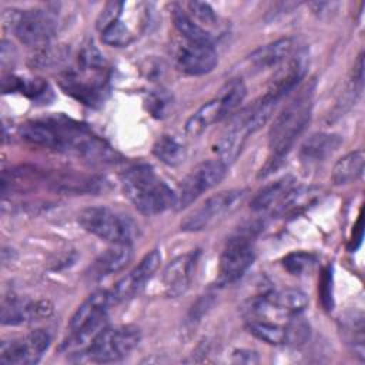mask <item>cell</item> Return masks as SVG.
I'll list each match as a JSON object with an SVG mask.
<instances>
[{"label": "cell", "instance_id": "6da1fadb", "mask_svg": "<svg viewBox=\"0 0 365 365\" xmlns=\"http://www.w3.org/2000/svg\"><path fill=\"white\" fill-rule=\"evenodd\" d=\"M20 135L30 144L70 153L88 160L110 158V147L88 128L67 118L29 121L20 127Z\"/></svg>", "mask_w": 365, "mask_h": 365}, {"label": "cell", "instance_id": "7a4b0ae2", "mask_svg": "<svg viewBox=\"0 0 365 365\" xmlns=\"http://www.w3.org/2000/svg\"><path fill=\"white\" fill-rule=\"evenodd\" d=\"M311 110L312 87H307L274 118L268 131L269 155L261 168L259 177H265L279 167L284 157L292 148L295 140L308 124Z\"/></svg>", "mask_w": 365, "mask_h": 365}, {"label": "cell", "instance_id": "3957f363", "mask_svg": "<svg viewBox=\"0 0 365 365\" xmlns=\"http://www.w3.org/2000/svg\"><path fill=\"white\" fill-rule=\"evenodd\" d=\"M121 184L125 197L144 215H157L177 207V192L147 164H137L125 170Z\"/></svg>", "mask_w": 365, "mask_h": 365}, {"label": "cell", "instance_id": "277c9868", "mask_svg": "<svg viewBox=\"0 0 365 365\" xmlns=\"http://www.w3.org/2000/svg\"><path fill=\"white\" fill-rule=\"evenodd\" d=\"M114 304L113 295L107 289L88 295L70 319L68 338L63 348H67L71 354H81L107 327V311Z\"/></svg>", "mask_w": 365, "mask_h": 365}, {"label": "cell", "instance_id": "5b68a950", "mask_svg": "<svg viewBox=\"0 0 365 365\" xmlns=\"http://www.w3.org/2000/svg\"><path fill=\"white\" fill-rule=\"evenodd\" d=\"M80 225L90 234L111 244H131L137 225L127 215L108 207H87L78 214Z\"/></svg>", "mask_w": 365, "mask_h": 365}, {"label": "cell", "instance_id": "8992f818", "mask_svg": "<svg viewBox=\"0 0 365 365\" xmlns=\"http://www.w3.org/2000/svg\"><path fill=\"white\" fill-rule=\"evenodd\" d=\"M141 331L135 325L106 327L81 352L91 362H115L127 356L140 342Z\"/></svg>", "mask_w": 365, "mask_h": 365}, {"label": "cell", "instance_id": "52a82bcc", "mask_svg": "<svg viewBox=\"0 0 365 365\" xmlns=\"http://www.w3.org/2000/svg\"><path fill=\"white\" fill-rule=\"evenodd\" d=\"M7 26L13 30L14 36L26 46L41 47L47 44L54 34L57 19L54 11L47 9L31 10H11Z\"/></svg>", "mask_w": 365, "mask_h": 365}, {"label": "cell", "instance_id": "ba28073f", "mask_svg": "<svg viewBox=\"0 0 365 365\" xmlns=\"http://www.w3.org/2000/svg\"><path fill=\"white\" fill-rule=\"evenodd\" d=\"M245 190H225L205 198L201 204L194 207L181 221V230L187 232H197L208 228L222 215L231 212L244 198Z\"/></svg>", "mask_w": 365, "mask_h": 365}, {"label": "cell", "instance_id": "9c48e42d", "mask_svg": "<svg viewBox=\"0 0 365 365\" xmlns=\"http://www.w3.org/2000/svg\"><path fill=\"white\" fill-rule=\"evenodd\" d=\"M227 167L220 158L207 160L195 165L181 181L177 191V208L191 205L198 197L210 191L225 177Z\"/></svg>", "mask_w": 365, "mask_h": 365}, {"label": "cell", "instance_id": "30bf717a", "mask_svg": "<svg viewBox=\"0 0 365 365\" xmlns=\"http://www.w3.org/2000/svg\"><path fill=\"white\" fill-rule=\"evenodd\" d=\"M61 86L66 93L84 104L94 106L101 103L107 93L106 67L78 66L76 70L67 71L63 76Z\"/></svg>", "mask_w": 365, "mask_h": 365}, {"label": "cell", "instance_id": "8fae6325", "mask_svg": "<svg viewBox=\"0 0 365 365\" xmlns=\"http://www.w3.org/2000/svg\"><path fill=\"white\" fill-rule=\"evenodd\" d=\"M254 258V245L248 232L231 237L220 255L218 284L225 285L240 279L252 265Z\"/></svg>", "mask_w": 365, "mask_h": 365}, {"label": "cell", "instance_id": "7c38bea8", "mask_svg": "<svg viewBox=\"0 0 365 365\" xmlns=\"http://www.w3.org/2000/svg\"><path fill=\"white\" fill-rule=\"evenodd\" d=\"M50 334L44 329H34L24 336L3 341L0 345V364L31 365L37 364L50 345Z\"/></svg>", "mask_w": 365, "mask_h": 365}, {"label": "cell", "instance_id": "4fadbf2b", "mask_svg": "<svg viewBox=\"0 0 365 365\" xmlns=\"http://www.w3.org/2000/svg\"><path fill=\"white\" fill-rule=\"evenodd\" d=\"M53 314V304L47 299H27L17 295L6 297L1 302V324L20 325L47 318Z\"/></svg>", "mask_w": 365, "mask_h": 365}, {"label": "cell", "instance_id": "5bb4252c", "mask_svg": "<svg viewBox=\"0 0 365 365\" xmlns=\"http://www.w3.org/2000/svg\"><path fill=\"white\" fill-rule=\"evenodd\" d=\"M308 67V54L305 50H297L274 76L267 93L261 97L265 101L277 104L298 81L305 76Z\"/></svg>", "mask_w": 365, "mask_h": 365}, {"label": "cell", "instance_id": "9a60e30c", "mask_svg": "<svg viewBox=\"0 0 365 365\" xmlns=\"http://www.w3.org/2000/svg\"><path fill=\"white\" fill-rule=\"evenodd\" d=\"M161 262V254L157 250L145 254L138 265H135L125 277H123L113 289H110L114 302L124 301L137 294L145 282L153 277V274L158 269Z\"/></svg>", "mask_w": 365, "mask_h": 365}, {"label": "cell", "instance_id": "2e32d148", "mask_svg": "<svg viewBox=\"0 0 365 365\" xmlns=\"http://www.w3.org/2000/svg\"><path fill=\"white\" fill-rule=\"evenodd\" d=\"M175 63L188 76H202L215 67L217 51L211 44H198L185 40L177 51Z\"/></svg>", "mask_w": 365, "mask_h": 365}, {"label": "cell", "instance_id": "e0dca14e", "mask_svg": "<svg viewBox=\"0 0 365 365\" xmlns=\"http://www.w3.org/2000/svg\"><path fill=\"white\" fill-rule=\"evenodd\" d=\"M198 252H188L174 258L163 271V287L167 297H178L184 294L194 277Z\"/></svg>", "mask_w": 365, "mask_h": 365}, {"label": "cell", "instance_id": "ac0fdd59", "mask_svg": "<svg viewBox=\"0 0 365 365\" xmlns=\"http://www.w3.org/2000/svg\"><path fill=\"white\" fill-rule=\"evenodd\" d=\"M251 134L252 131L250 128L247 113L244 110L234 118V121L230 124V127L224 131V134L218 140V144H217L218 158L225 165H230L231 163H234L240 155L247 138Z\"/></svg>", "mask_w": 365, "mask_h": 365}, {"label": "cell", "instance_id": "d6986e66", "mask_svg": "<svg viewBox=\"0 0 365 365\" xmlns=\"http://www.w3.org/2000/svg\"><path fill=\"white\" fill-rule=\"evenodd\" d=\"M295 53V41L284 37L268 43L248 56V63L254 70H265L285 63Z\"/></svg>", "mask_w": 365, "mask_h": 365}, {"label": "cell", "instance_id": "ffe728a7", "mask_svg": "<svg viewBox=\"0 0 365 365\" xmlns=\"http://www.w3.org/2000/svg\"><path fill=\"white\" fill-rule=\"evenodd\" d=\"M298 187L297 180L292 175H284L274 182L262 187L251 201V210L254 211H265L274 207H279V204L289 195V192Z\"/></svg>", "mask_w": 365, "mask_h": 365}, {"label": "cell", "instance_id": "44dd1931", "mask_svg": "<svg viewBox=\"0 0 365 365\" xmlns=\"http://www.w3.org/2000/svg\"><path fill=\"white\" fill-rule=\"evenodd\" d=\"M342 144V137L334 133L311 134L299 148V157L305 163H318L328 158Z\"/></svg>", "mask_w": 365, "mask_h": 365}, {"label": "cell", "instance_id": "7402d4cb", "mask_svg": "<svg viewBox=\"0 0 365 365\" xmlns=\"http://www.w3.org/2000/svg\"><path fill=\"white\" fill-rule=\"evenodd\" d=\"M133 257L130 244H113L91 265V277L103 278L121 271Z\"/></svg>", "mask_w": 365, "mask_h": 365}, {"label": "cell", "instance_id": "603a6c76", "mask_svg": "<svg viewBox=\"0 0 365 365\" xmlns=\"http://www.w3.org/2000/svg\"><path fill=\"white\" fill-rule=\"evenodd\" d=\"M228 115V111L222 101L215 97L205 104H202L185 123V133L190 137H197L202 134L210 125L221 121Z\"/></svg>", "mask_w": 365, "mask_h": 365}, {"label": "cell", "instance_id": "cb8c5ba5", "mask_svg": "<svg viewBox=\"0 0 365 365\" xmlns=\"http://www.w3.org/2000/svg\"><path fill=\"white\" fill-rule=\"evenodd\" d=\"M364 167H365V154L362 150L351 151L341 157L334 168L331 178L334 184L336 185H344L356 181L358 178L362 177L364 174Z\"/></svg>", "mask_w": 365, "mask_h": 365}, {"label": "cell", "instance_id": "d4e9b609", "mask_svg": "<svg viewBox=\"0 0 365 365\" xmlns=\"http://www.w3.org/2000/svg\"><path fill=\"white\" fill-rule=\"evenodd\" d=\"M173 21L175 29L180 31V34H182L187 41L212 46V34L198 26L178 4H174L173 7Z\"/></svg>", "mask_w": 365, "mask_h": 365}, {"label": "cell", "instance_id": "484cf974", "mask_svg": "<svg viewBox=\"0 0 365 365\" xmlns=\"http://www.w3.org/2000/svg\"><path fill=\"white\" fill-rule=\"evenodd\" d=\"M154 155L167 165H178L185 158L184 145L173 135L164 134L153 145Z\"/></svg>", "mask_w": 365, "mask_h": 365}, {"label": "cell", "instance_id": "4316f807", "mask_svg": "<svg viewBox=\"0 0 365 365\" xmlns=\"http://www.w3.org/2000/svg\"><path fill=\"white\" fill-rule=\"evenodd\" d=\"M247 329L257 339L269 345L285 344V328L265 319H251L247 324Z\"/></svg>", "mask_w": 365, "mask_h": 365}, {"label": "cell", "instance_id": "83f0119b", "mask_svg": "<svg viewBox=\"0 0 365 365\" xmlns=\"http://www.w3.org/2000/svg\"><path fill=\"white\" fill-rule=\"evenodd\" d=\"M100 34L101 41L113 47H125L134 40V33L124 21H121V19L104 29Z\"/></svg>", "mask_w": 365, "mask_h": 365}, {"label": "cell", "instance_id": "f1b7e54d", "mask_svg": "<svg viewBox=\"0 0 365 365\" xmlns=\"http://www.w3.org/2000/svg\"><path fill=\"white\" fill-rule=\"evenodd\" d=\"M245 94H247V88L244 83L238 78H234L225 83V86L220 90V94L217 97L222 101V104L225 106L230 114L242 103V100L245 98Z\"/></svg>", "mask_w": 365, "mask_h": 365}, {"label": "cell", "instance_id": "f546056e", "mask_svg": "<svg viewBox=\"0 0 365 365\" xmlns=\"http://www.w3.org/2000/svg\"><path fill=\"white\" fill-rule=\"evenodd\" d=\"M315 264H317V257L314 254L305 252V251L289 252L282 259L284 268L292 275H302V274L311 271Z\"/></svg>", "mask_w": 365, "mask_h": 365}, {"label": "cell", "instance_id": "4dcf8cb0", "mask_svg": "<svg viewBox=\"0 0 365 365\" xmlns=\"http://www.w3.org/2000/svg\"><path fill=\"white\" fill-rule=\"evenodd\" d=\"M187 14L198 24L201 26L204 30H207L210 33L208 29L214 27L217 24V14L214 11V9L204 1H188L187 4Z\"/></svg>", "mask_w": 365, "mask_h": 365}, {"label": "cell", "instance_id": "1f68e13d", "mask_svg": "<svg viewBox=\"0 0 365 365\" xmlns=\"http://www.w3.org/2000/svg\"><path fill=\"white\" fill-rule=\"evenodd\" d=\"M284 328H285V344L288 345H294V346L301 345L309 336V327L299 317V314L289 317Z\"/></svg>", "mask_w": 365, "mask_h": 365}, {"label": "cell", "instance_id": "d6a6232c", "mask_svg": "<svg viewBox=\"0 0 365 365\" xmlns=\"http://www.w3.org/2000/svg\"><path fill=\"white\" fill-rule=\"evenodd\" d=\"M171 106V96L165 90H153L147 94V111L155 118H164Z\"/></svg>", "mask_w": 365, "mask_h": 365}, {"label": "cell", "instance_id": "836d02e7", "mask_svg": "<svg viewBox=\"0 0 365 365\" xmlns=\"http://www.w3.org/2000/svg\"><path fill=\"white\" fill-rule=\"evenodd\" d=\"M64 58V53L61 47H51L48 43L37 47L36 53L31 57V63L36 67L44 68V67H51L57 63H60Z\"/></svg>", "mask_w": 365, "mask_h": 365}, {"label": "cell", "instance_id": "e575fe53", "mask_svg": "<svg viewBox=\"0 0 365 365\" xmlns=\"http://www.w3.org/2000/svg\"><path fill=\"white\" fill-rule=\"evenodd\" d=\"M123 9H124V3L123 1H108L106 3V6L101 9L97 20H96V27L97 30L101 33L104 29H107L108 26H111L113 23H115L117 20H120L121 14H123Z\"/></svg>", "mask_w": 365, "mask_h": 365}, {"label": "cell", "instance_id": "d590c367", "mask_svg": "<svg viewBox=\"0 0 365 365\" xmlns=\"http://www.w3.org/2000/svg\"><path fill=\"white\" fill-rule=\"evenodd\" d=\"M319 297L322 307L325 309H332V271L329 267L322 271V277L319 281Z\"/></svg>", "mask_w": 365, "mask_h": 365}, {"label": "cell", "instance_id": "8d00e7d4", "mask_svg": "<svg viewBox=\"0 0 365 365\" xmlns=\"http://www.w3.org/2000/svg\"><path fill=\"white\" fill-rule=\"evenodd\" d=\"M259 361L255 351L251 349H237L232 352V362L237 364H257Z\"/></svg>", "mask_w": 365, "mask_h": 365}]
</instances>
